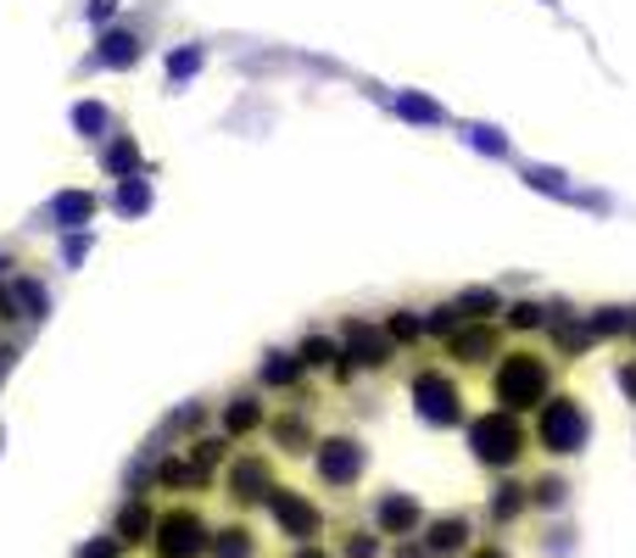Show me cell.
<instances>
[{
    "instance_id": "obj_10",
    "label": "cell",
    "mask_w": 636,
    "mask_h": 558,
    "mask_svg": "<svg viewBox=\"0 0 636 558\" xmlns=\"http://www.w3.org/2000/svg\"><path fill=\"white\" fill-rule=\"evenodd\" d=\"M452 352H459V363H481V357L492 352V335H486V330H475V335H459V341H452Z\"/></svg>"
},
{
    "instance_id": "obj_4",
    "label": "cell",
    "mask_w": 636,
    "mask_h": 558,
    "mask_svg": "<svg viewBox=\"0 0 636 558\" xmlns=\"http://www.w3.org/2000/svg\"><path fill=\"white\" fill-rule=\"evenodd\" d=\"M541 441H548L553 452H581V441H586V414H581L575 397H559L548 414H541Z\"/></svg>"
},
{
    "instance_id": "obj_11",
    "label": "cell",
    "mask_w": 636,
    "mask_h": 558,
    "mask_svg": "<svg viewBox=\"0 0 636 558\" xmlns=\"http://www.w3.org/2000/svg\"><path fill=\"white\" fill-rule=\"evenodd\" d=\"M380 519H386V525H391V530L402 536V530H408V525L419 519V508H413V503H402V497H391V503H380Z\"/></svg>"
},
{
    "instance_id": "obj_1",
    "label": "cell",
    "mask_w": 636,
    "mask_h": 558,
    "mask_svg": "<svg viewBox=\"0 0 636 558\" xmlns=\"http://www.w3.org/2000/svg\"><path fill=\"white\" fill-rule=\"evenodd\" d=\"M548 357H536V352H514L503 368H497V397H503V408L514 414V408H536L541 397H548Z\"/></svg>"
},
{
    "instance_id": "obj_3",
    "label": "cell",
    "mask_w": 636,
    "mask_h": 558,
    "mask_svg": "<svg viewBox=\"0 0 636 558\" xmlns=\"http://www.w3.org/2000/svg\"><path fill=\"white\" fill-rule=\"evenodd\" d=\"M202 547H207V525L191 508H179L157 525V552L162 558H202Z\"/></svg>"
},
{
    "instance_id": "obj_12",
    "label": "cell",
    "mask_w": 636,
    "mask_h": 558,
    "mask_svg": "<svg viewBox=\"0 0 636 558\" xmlns=\"http://www.w3.org/2000/svg\"><path fill=\"white\" fill-rule=\"evenodd\" d=\"M218 558H251V541H246L240 530H224V541H218Z\"/></svg>"
},
{
    "instance_id": "obj_14",
    "label": "cell",
    "mask_w": 636,
    "mask_h": 558,
    "mask_svg": "<svg viewBox=\"0 0 636 558\" xmlns=\"http://www.w3.org/2000/svg\"><path fill=\"white\" fill-rule=\"evenodd\" d=\"M308 357H313V363H330V341H308Z\"/></svg>"
},
{
    "instance_id": "obj_16",
    "label": "cell",
    "mask_w": 636,
    "mask_h": 558,
    "mask_svg": "<svg viewBox=\"0 0 636 558\" xmlns=\"http://www.w3.org/2000/svg\"><path fill=\"white\" fill-rule=\"evenodd\" d=\"M302 558H330V552H319V547H313V552H302Z\"/></svg>"
},
{
    "instance_id": "obj_13",
    "label": "cell",
    "mask_w": 636,
    "mask_h": 558,
    "mask_svg": "<svg viewBox=\"0 0 636 558\" xmlns=\"http://www.w3.org/2000/svg\"><path fill=\"white\" fill-rule=\"evenodd\" d=\"M619 386H625V391H630V397H636V357H630V363H625V368H619Z\"/></svg>"
},
{
    "instance_id": "obj_15",
    "label": "cell",
    "mask_w": 636,
    "mask_h": 558,
    "mask_svg": "<svg viewBox=\"0 0 636 558\" xmlns=\"http://www.w3.org/2000/svg\"><path fill=\"white\" fill-rule=\"evenodd\" d=\"M475 558H503V552H497V547H486V552H475Z\"/></svg>"
},
{
    "instance_id": "obj_8",
    "label": "cell",
    "mask_w": 636,
    "mask_h": 558,
    "mask_svg": "<svg viewBox=\"0 0 636 558\" xmlns=\"http://www.w3.org/2000/svg\"><path fill=\"white\" fill-rule=\"evenodd\" d=\"M419 397H430V419H441V425H446V419H459V414H452V403H459V397H452V386H441L435 375L419 380Z\"/></svg>"
},
{
    "instance_id": "obj_6",
    "label": "cell",
    "mask_w": 636,
    "mask_h": 558,
    "mask_svg": "<svg viewBox=\"0 0 636 558\" xmlns=\"http://www.w3.org/2000/svg\"><path fill=\"white\" fill-rule=\"evenodd\" d=\"M274 514H280L285 530H297V536H319V514H313L302 497H285V492H280V497H274Z\"/></svg>"
},
{
    "instance_id": "obj_7",
    "label": "cell",
    "mask_w": 636,
    "mask_h": 558,
    "mask_svg": "<svg viewBox=\"0 0 636 558\" xmlns=\"http://www.w3.org/2000/svg\"><path fill=\"white\" fill-rule=\"evenodd\" d=\"M346 341H352L357 363H386V341H380L369 324H346Z\"/></svg>"
},
{
    "instance_id": "obj_5",
    "label": "cell",
    "mask_w": 636,
    "mask_h": 558,
    "mask_svg": "<svg viewBox=\"0 0 636 558\" xmlns=\"http://www.w3.org/2000/svg\"><path fill=\"white\" fill-rule=\"evenodd\" d=\"M324 481L330 486H352L357 475H363V452H357V441H330V452H324Z\"/></svg>"
},
{
    "instance_id": "obj_2",
    "label": "cell",
    "mask_w": 636,
    "mask_h": 558,
    "mask_svg": "<svg viewBox=\"0 0 636 558\" xmlns=\"http://www.w3.org/2000/svg\"><path fill=\"white\" fill-rule=\"evenodd\" d=\"M470 436H475V447H481L486 463H514L525 452V436H519L514 414H486V419L470 425Z\"/></svg>"
},
{
    "instance_id": "obj_9",
    "label": "cell",
    "mask_w": 636,
    "mask_h": 558,
    "mask_svg": "<svg viewBox=\"0 0 636 558\" xmlns=\"http://www.w3.org/2000/svg\"><path fill=\"white\" fill-rule=\"evenodd\" d=\"M464 530H470L464 519H441V525L430 530V552H459V547H464Z\"/></svg>"
}]
</instances>
